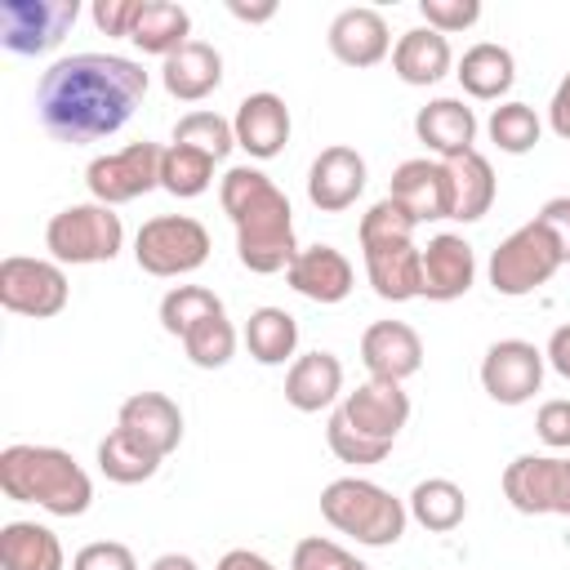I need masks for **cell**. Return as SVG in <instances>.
Returning <instances> with one entry per match:
<instances>
[{"instance_id":"21","label":"cell","mask_w":570,"mask_h":570,"mask_svg":"<svg viewBox=\"0 0 570 570\" xmlns=\"http://www.w3.org/2000/svg\"><path fill=\"white\" fill-rule=\"evenodd\" d=\"M285 281H289L294 294H303V298L330 307V303H343V298L352 294L356 272H352V263H347L343 249H334V245H307V249H298L294 263L285 267Z\"/></svg>"},{"instance_id":"35","label":"cell","mask_w":570,"mask_h":570,"mask_svg":"<svg viewBox=\"0 0 570 570\" xmlns=\"http://www.w3.org/2000/svg\"><path fill=\"white\" fill-rule=\"evenodd\" d=\"M485 134H490V142H494L499 151L525 156V151H534L539 138H543V120L534 116L530 102H499V107L490 111V120H485Z\"/></svg>"},{"instance_id":"46","label":"cell","mask_w":570,"mask_h":570,"mask_svg":"<svg viewBox=\"0 0 570 570\" xmlns=\"http://www.w3.org/2000/svg\"><path fill=\"white\" fill-rule=\"evenodd\" d=\"M548 125H552V134H557V138H566V142H570V71H566V76H561V85L552 89Z\"/></svg>"},{"instance_id":"12","label":"cell","mask_w":570,"mask_h":570,"mask_svg":"<svg viewBox=\"0 0 570 570\" xmlns=\"http://www.w3.org/2000/svg\"><path fill=\"white\" fill-rule=\"evenodd\" d=\"M387 196L414 218V223H441L454 214V187H450V165L432 156L401 160L392 169Z\"/></svg>"},{"instance_id":"5","label":"cell","mask_w":570,"mask_h":570,"mask_svg":"<svg viewBox=\"0 0 570 570\" xmlns=\"http://www.w3.org/2000/svg\"><path fill=\"white\" fill-rule=\"evenodd\" d=\"M45 249L53 263L62 267H94V263H111L125 249V223L111 205L98 200H80L58 209L45 223Z\"/></svg>"},{"instance_id":"25","label":"cell","mask_w":570,"mask_h":570,"mask_svg":"<svg viewBox=\"0 0 570 570\" xmlns=\"http://www.w3.org/2000/svg\"><path fill=\"white\" fill-rule=\"evenodd\" d=\"M160 85L178 102H200L223 85V53L205 40H187L178 53L160 62Z\"/></svg>"},{"instance_id":"50","label":"cell","mask_w":570,"mask_h":570,"mask_svg":"<svg viewBox=\"0 0 570 570\" xmlns=\"http://www.w3.org/2000/svg\"><path fill=\"white\" fill-rule=\"evenodd\" d=\"M147 570H200V566H196L187 552H160V557H156Z\"/></svg>"},{"instance_id":"16","label":"cell","mask_w":570,"mask_h":570,"mask_svg":"<svg viewBox=\"0 0 570 570\" xmlns=\"http://www.w3.org/2000/svg\"><path fill=\"white\" fill-rule=\"evenodd\" d=\"M365 156L356 147H325L312 165H307V200L321 214H343L356 205V196L365 191Z\"/></svg>"},{"instance_id":"29","label":"cell","mask_w":570,"mask_h":570,"mask_svg":"<svg viewBox=\"0 0 570 570\" xmlns=\"http://www.w3.org/2000/svg\"><path fill=\"white\" fill-rule=\"evenodd\" d=\"M129 40H134L142 53H151V58L165 62L169 53H178V49L191 40V13H187L183 4H174V0H142Z\"/></svg>"},{"instance_id":"41","label":"cell","mask_w":570,"mask_h":570,"mask_svg":"<svg viewBox=\"0 0 570 570\" xmlns=\"http://www.w3.org/2000/svg\"><path fill=\"white\" fill-rule=\"evenodd\" d=\"M419 13H423V27L454 36L481 18V0H419Z\"/></svg>"},{"instance_id":"22","label":"cell","mask_w":570,"mask_h":570,"mask_svg":"<svg viewBox=\"0 0 570 570\" xmlns=\"http://www.w3.org/2000/svg\"><path fill=\"white\" fill-rule=\"evenodd\" d=\"M361 361H365L370 379L405 383L410 374L423 370V338L405 321H374L361 334Z\"/></svg>"},{"instance_id":"20","label":"cell","mask_w":570,"mask_h":570,"mask_svg":"<svg viewBox=\"0 0 570 570\" xmlns=\"http://www.w3.org/2000/svg\"><path fill=\"white\" fill-rule=\"evenodd\" d=\"M232 129H236V147L249 151L254 160H272L285 151L289 142V107L281 94L272 89H258V94H245L236 102V116H232Z\"/></svg>"},{"instance_id":"37","label":"cell","mask_w":570,"mask_h":570,"mask_svg":"<svg viewBox=\"0 0 570 570\" xmlns=\"http://www.w3.org/2000/svg\"><path fill=\"white\" fill-rule=\"evenodd\" d=\"M178 343H183V352H187V361H191L196 370H223V365L236 356V330H232L227 312L200 321V325L187 330Z\"/></svg>"},{"instance_id":"7","label":"cell","mask_w":570,"mask_h":570,"mask_svg":"<svg viewBox=\"0 0 570 570\" xmlns=\"http://www.w3.org/2000/svg\"><path fill=\"white\" fill-rule=\"evenodd\" d=\"M566 263H561V249H557V240L530 218V223H521L517 232H508L503 240H499V249L490 254V285H494V294H503V298H525V294H534L539 285H548L557 272H561Z\"/></svg>"},{"instance_id":"1","label":"cell","mask_w":570,"mask_h":570,"mask_svg":"<svg viewBox=\"0 0 570 570\" xmlns=\"http://www.w3.org/2000/svg\"><path fill=\"white\" fill-rule=\"evenodd\" d=\"M147 71L120 53H71L58 58L36 85V116L58 142H102L147 98Z\"/></svg>"},{"instance_id":"2","label":"cell","mask_w":570,"mask_h":570,"mask_svg":"<svg viewBox=\"0 0 570 570\" xmlns=\"http://www.w3.org/2000/svg\"><path fill=\"white\" fill-rule=\"evenodd\" d=\"M218 205L236 232V258L254 276H276L294 263V209L289 196L254 165H232L218 183Z\"/></svg>"},{"instance_id":"44","label":"cell","mask_w":570,"mask_h":570,"mask_svg":"<svg viewBox=\"0 0 570 570\" xmlns=\"http://www.w3.org/2000/svg\"><path fill=\"white\" fill-rule=\"evenodd\" d=\"M138 9H142V0H94L89 18L102 36H125L129 40V31L138 22Z\"/></svg>"},{"instance_id":"3","label":"cell","mask_w":570,"mask_h":570,"mask_svg":"<svg viewBox=\"0 0 570 570\" xmlns=\"http://www.w3.org/2000/svg\"><path fill=\"white\" fill-rule=\"evenodd\" d=\"M0 490L13 503H36L53 517H85L94 503L89 472L58 445H4L0 450Z\"/></svg>"},{"instance_id":"49","label":"cell","mask_w":570,"mask_h":570,"mask_svg":"<svg viewBox=\"0 0 570 570\" xmlns=\"http://www.w3.org/2000/svg\"><path fill=\"white\" fill-rule=\"evenodd\" d=\"M227 13L232 18H240V22H272L276 18V4H227Z\"/></svg>"},{"instance_id":"14","label":"cell","mask_w":570,"mask_h":570,"mask_svg":"<svg viewBox=\"0 0 570 570\" xmlns=\"http://www.w3.org/2000/svg\"><path fill=\"white\" fill-rule=\"evenodd\" d=\"M566 463L561 454H517L503 468V499L521 517H557L561 490H566Z\"/></svg>"},{"instance_id":"6","label":"cell","mask_w":570,"mask_h":570,"mask_svg":"<svg viewBox=\"0 0 570 570\" xmlns=\"http://www.w3.org/2000/svg\"><path fill=\"white\" fill-rule=\"evenodd\" d=\"M214 240L205 232V223H196L191 214H156L138 227L134 236V263L147 276H191L196 267H205Z\"/></svg>"},{"instance_id":"43","label":"cell","mask_w":570,"mask_h":570,"mask_svg":"<svg viewBox=\"0 0 570 570\" xmlns=\"http://www.w3.org/2000/svg\"><path fill=\"white\" fill-rule=\"evenodd\" d=\"M534 432L548 450H570V401L566 396L543 401L539 414H534Z\"/></svg>"},{"instance_id":"31","label":"cell","mask_w":570,"mask_h":570,"mask_svg":"<svg viewBox=\"0 0 570 570\" xmlns=\"http://www.w3.org/2000/svg\"><path fill=\"white\" fill-rule=\"evenodd\" d=\"M245 347L258 365H285L298 352V321L285 307H254L245 321Z\"/></svg>"},{"instance_id":"11","label":"cell","mask_w":570,"mask_h":570,"mask_svg":"<svg viewBox=\"0 0 570 570\" xmlns=\"http://www.w3.org/2000/svg\"><path fill=\"white\" fill-rule=\"evenodd\" d=\"M543 352L525 338H499L481 356V387L499 405H525L543 387Z\"/></svg>"},{"instance_id":"38","label":"cell","mask_w":570,"mask_h":570,"mask_svg":"<svg viewBox=\"0 0 570 570\" xmlns=\"http://www.w3.org/2000/svg\"><path fill=\"white\" fill-rule=\"evenodd\" d=\"M174 142L196 147V151L223 160V156L236 147V129H232V120L218 116V111H187V116L174 125Z\"/></svg>"},{"instance_id":"15","label":"cell","mask_w":570,"mask_h":570,"mask_svg":"<svg viewBox=\"0 0 570 570\" xmlns=\"http://www.w3.org/2000/svg\"><path fill=\"white\" fill-rule=\"evenodd\" d=\"M338 414L347 419V428H356L361 436L370 441H383L392 445L401 436V428L410 423V396L401 383H387V379H365L356 392L343 396Z\"/></svg>"},{"instance_id":"4","label":"cell","mask_w":570,"mask_h":570,"mask_svg":"<svg viewBox=\"0 0 570 570\" xmlns=\"http://www.w3.org/2000/svg\"><path fill=\"white\" fill-rule=\"evenodd\" d=\"M321 517L356 539L361 548H392L405 525H410V508L405 499H396L392 490H383L379 481H365V476H338L321 490Z\"/></svg>"},{"instance_id":"32","label":"cell","mask_w":570,"mask_h":570,"mask_svg":"<svg viewBox=\"0 0 570 570\" xmlns=\"http://www.w3.org/2000/svg\"><path fill=\"white\" fill-rule=\"evenodd\" d=\"M405 508H410V517H414L423 530H432V534H450V530L463 525V517H468L463 485H454L450 476H428V481H419V485L410 490Z\"/></svg>"},{"instance_id":"48","label":"cell","mask_w":570,"mask_h":570,"mask_svg":"<svg viewBox=\"0 0 570 570\" xmlns=\"http://www.w3.org/2000/svg\"><path fill=\"white\" fill-rule=\"evenodd\" d=\"M214 570H276V566H272L263 552H254V548H232V552L218 557Z\"/></svg>"},{"instance_id":"26","label":"cell","mask_w":570,"mask_h":570,"mask_svg":"<svg viewBox=\"0 0 570 570\" xmlns=\"http://www.w3.org/2000/svg\"><path fill=\"white\" fill-rule=\"evenodd\" d=\"M450 67H454V49H450V40L441 36V31H432V27H410V31H401L396 36V45H392V71L405 80V85H436V80H445L450 76Z\"/></svg>"},{"instance_id":"40","label":"cell","mask_w":570,"mask_h":570,"mask_svg":"<svg viewBox=\"0 0 570 570\" xmlns=\"http://www.w3.org/2000/svg\"><path fill=\"white\" fill-rule=\"evenodd\" d=\"M289 570H370V566L356 552H347L343 543H334L325 534H307V539L294 543Z\"/></svg>"},{"instance_id":"18","label":"cell","mask_w":570,"mask_h":570,"mask_svg":"<svg viewBox=\"0 0 570 570\" xmlns=\"http://www.w3.org/2000/svg\"><path fill=\"white\" fill-rule=\"evenodd\" d=\"M330 53L343 62V67H379L387 53H392V31H387V18L370 4H352V9H338L330 31Z\"/></svg>"},{"instance_id":"33","label":"cell","mask_w":570,"mask_h":570,"mask_svg":"<svg viewBox=\"0 0 570 570\" xmlns=\"http://www.w3.org/2000/svg\"><path fill=\"white\" fill-rule=\"evenodd\" d=\"M165 459H156L151 450H142L134 436H125L120 428H111L102 441H98V472L116 485H142L160 472Z\"/></svg>"},{"instance_id":"8","label":"cell","mask_w":570,"mask_h":570,"mask_svg":"<svg viewBox=\"0 0 570 570\" xmlns=\"http://www.w3.org/2000/svg\"><path fill=\"white\" fill-rule=\"evenodd\" d=\"M71 298L67 272L53 258H31V254H9L0 263V307L13 316H58Z\"/></svg>"},{"instance_id":"17","label":"cell","mask_w":570,"mask_h":570,"mask_svg":"<svg viewBox=\"0 0 570 570\" xmlns=\"http://www.w3.org/2000/svg\"><path fill=\"white\" fill-rule=\"evenodd\" d=\"M116 428L125 436H134L142 450H151L156 459H169L183 441V410L165 392H134V396L120 401Z\"/></svg>"},{"instance_id":"47","label":"cell","mask_w":570,"mask_h":570,"mask_svg":"<svg viewBox=\"0 0 570 570\" xmlns=\"http://www.w3.org/2000/svg\"><path fill=\"white\" fill-rule=\"evenodd\" d=\"M543 361H548L561 379H570V325H557V330H552V338H548V347H543Z\"/></svg>"},{"instance_id":"30","label":"cell","mask_w":570,"mask_h":570,"mask_svg":"<svg viewBox=\"0 0 570 570\" xmlns=\"http://www.w3.org/2000/svg\"><path fill=\"white\" fill-rule=\"evenodd\" d=\"M445 165H450V187H454V214L450 218H459V223L485 218L490 205H494V196H499V183H494L490 160L481 151H463V156H454Z\"/></svg>"},{"instance_id":"28","label":"cell","mask_w":570,"mask_h":570,"mask_svg":"<svg viewBox=\"0 0 570 570\" xmlns=\"http://www.w3.org/2000/svg\"><path fill=\"white\" fill-rule=\"evenodd\" d=\"M0 566L4 570H67V557L49 525L4 521L0 525Z\"/></svg>"},{"instance_id":"36","label":"cell","mask_w":570,"mask_h":570,"mask_svg":"<svg viewBox=\"0 0 570 570\" xmlns=\"http://www.w3.org/2000/svg\"><path fill=\"white\" fill-rule=\"evenodd\" d=\"M218 312H223V298L214 289H205V285H174L160 298V330L183 338L187 330H196L200 321H209Z\"/></svg>"},{"instance_id":"39","label":"cell","mask_w":570,"mask_h":570,"mask_svg":"<svg viewBox=\"0 0 570 570\" xmlns=\"http://www.w3.org/2000/svg\"><path fill=\"white\" fill-rule=\"evenodd\" d=\"M325 445H330V454H334L338 463H352V468H370V463H383V459L392 454V445L370 441V436H361L356 428H347V419H343L338 410H334L330 423H325Z\"/></svg>"},{"instance_id":"19","label":"cell","mask_w":570,"mask_h":570,"mask_svg":"<svg viewBox=\"0 0 570 570\" xmlns=\"http://www.w3.org/2000/svg\"><path fill=\"white\" fill-rule=\"evenodd\" d=\"M472 281H476V249L459 232H436L423 245V289H419V298L454 303L472 289Z\"/></svg>"},{"instance_id":"27","label":"cell","mask_w":570,"mask_h":570,"mask_svg":"<svg viewBox=\"0 0 570 570\" xmlns=\"http://www.w3.org/2000/svg\"><path fill=\"white\" fill-rule=\"evenodd\" d=\"M454 76H459V85H463V94H468V98L499 102V98L512 89V80H517V58H512V49H508V45L481 40V45H472V49L459 58Z\"/></svg>"},{"instance_id":"34","label":"cell","mask_w":570,"mask_h":570,"mask_svg":"<svg viewBox=\"0 0 570 570\" xmlns=\"http://www.w3.org/2000/svg\"><path fill=\"white\" fill-rule=\"evenodd\" d=\"M214 156L196 151V147H183V142H169L165 156H160V187L178 200H191V196H205L209 183H214Z\"/></svg>"},{"instance_id":"45","label":"cell","mask_w":570,"mask_h":570,"mask_svg":"<svg viewBox=\"0 0 570 570\" xmlns=\"http://www.w3.org/2000/svg\"><path fill=\"white\" fill-rule=\"evenodd\" d=\"M534 223L557 240L561 263H570V196H552V200H543V209L534 214Z\"/></svg>"},{"instance_id":"9","label":"cell","mask_w":570,"mask_h":570,"mask_svg":"<svg viewBox=\"0 0 570 570\" xmlns=\"http://www.w3.org/2000/svg\"><path fill=\"white\" fill-rule=\"evenodd\" d=\"M160 156H165V147H156V142H129L120 151L94 156L85 165L89 196L98 205H111V209L147 196L151 187H160Z\"/></svg>"},{"instance_id":"10","label":"cell","mask_w":570,"mask_h":570,"mask_svg":"<svg viewBox=\"0 0 570 570\" xmlns=\"http://www.w3.org/2000/svg\"><path fill=\"white\" fill-rule=\"evenodd\" d=\"M80 0H4L0 4V45L9 53L36 58L62 45V36L76 27Z\"/></svg>"},{"instance_id":"23","label":"cell","mask_w":570,"mask_h":570,"mask_svg":"<svg viewBox=\"0 0 570 570\" xmlns=\"http://www.w3.org/2000/svg\"><path fill=\"white\" fill-rule=\"evenodd\" d=\"M476 111L463 98H432L414 111V134L436 160H454L463 151H476Z\"/></svg>"},{"instance_id":"24","label":"cell","mask_w":570,"mask_h":570,"mask_svg":"<svg viewBox=\"0 0 570 570\" xmlns=\"http://www.w3.org/2000/svg\"><path fill=\"white\" fill-rule=\"evenodd\" d=\"M343 392V361L334 352H303L289 361L285 370V401L298 414H321L325 405H334Z\"/></svg>"},{"instance_id":"13","label":"cell","mask_w":570,"mask_h":570,"mask_svg":"<svg viewBox=\"0 0 570 570\" xmlns=\"http://www.w3.org/2000/svg\"><path fill=\"white\" fill-rule=\"evenodd\" d=\"M365 254V276L383 303H410L423 289V249L414 236H379L361 240Z\"/></svg>"},{"instance_id":"42","label":"cell","mask_w":570,"mask_h":570,"mask_svg":"<svg viewBox=\"0 0 570 570\" xmlns=\"http://www.w3.org/2000/svg\"><path fill=\"white\" fill-rule=\"evenodd\" d=\"M71 570H138L134 552L116 539H98V543H85L76 557H71Z\"/></svg>"}]
</instances>
